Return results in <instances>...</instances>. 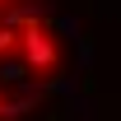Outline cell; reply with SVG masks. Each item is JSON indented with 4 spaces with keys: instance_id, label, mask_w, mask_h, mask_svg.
<instances>
[{
    "instance_id": "obj_1",
    "label": "cell",
    "mask_w": 121,
    "mask_h": 121,
    "mask_svg": "<svg viewBox=\"0 0 121 121\" xmlns=\"http://www.w3.org/2000/svg\"><path fill=\"white\" fill-rule=\"evenodd\" d=\"M65 79L60 28L33 0H0V121H23Z\"/></svg>"
}]
</instances>
